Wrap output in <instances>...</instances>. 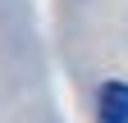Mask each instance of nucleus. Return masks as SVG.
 I'll use <instances>...</instances> for the list:
<instances>
[{
	"label": "nucleus",
	"mask_w": 128,
	"mask_h": 123,
	"mask_svg": "<svg viewBox=\"0 0 128 123\" xmlns=\"http://www.w3.org/2000/svg\"><path fill=\"white\" fill-rule=\"evenodd\" d=\"M96 123H128V82H105L101 87Z\"/></svg>",
	"instance_id": "f257e3e1"
}]
</instances>
